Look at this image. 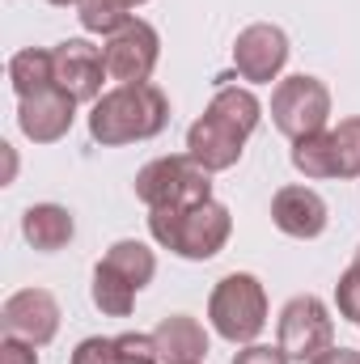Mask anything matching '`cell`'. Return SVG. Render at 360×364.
Returning a JSON list of instances; mask_svg holds the SVG:
<instances>
[{"instance_id":"52a82bcc","label":"cell","mask_w":360,"mask_h":364,"mask_svg":"<svg viewBox=\"0 0 360 364\" xmlns=\"http://www.w3.org/2000/svg\"><path fill=\"white\" fill-rule=\"evenodd\" d=\"M102 55H106L110 81H119V85H144L153 77L157 60H162V38H157V30L149 21L132 17V26H123L119 34L106 38Z\"/></svg>"},{"instance_id":"f546056e","label":"cell","mask_w":360,"mask_h":364,"mask_svg":"<svg viewBox=\"0 0 360 364\" xmlns=\"http://www.w3.org/2000/svg\"><path fill=\"white\" fill-rule=\"evenodd\" d=\"M352 267H356V272H360V250H356V259H352Z\"/></svg>"},{"instance_id":"484cf974","label":"cell","mask_w":360,"mask_h":364,"mask_svg":"<svg viewBox=\"0 0 360 364\" xmlns=\"http://www.w3.org/2000/svg\"><path fill=\"white\" fill-rule=\"evenodd\" d=\"M233 364H292V360H288V352H284L280 343H275V348H271V343H246V348L233 356Z\"/></svg>"},{"instance_id":"d6986e66","label":"cell","mask_w":360,"mask_h":364,"mask_svg":"<svg viewBox=\"0 0 360 364\" xmlns=\"http://www.w3.org/2000/svg\"><path fill=\"white\" fill-rule=\"evenodd\" d=\"M208 110H212L216 119L233 123V127L246 132V136H250V132L259 127V119H263V102H259L250 90H238V85H221V90L212 93Z\"/></svg>"},{"instance_id":"5bb4252c","label":"cell","mask_w":360,"mask_h":364,"mask_svg":"<svg viewBox=\"0 0 360 364\" xmlns=\"http://www.w3.org/2000/svg\"><path fill=\"white\" fill-rule=\"evenodd\" d=\"M153 339H157L162 364H199L208 356V335H203V326H199L195 318H186V314L162 318L157 331H153Z\"/></svg>"},{"instance_id":"3957f363","label":"cell","mask_w":360,"mask_h":364,"mask_svg":"<svg viewBox=\"0 0 360 364\" xmlns=\"http://www.w3.org/2000/svg\"><path fill=\"white\" fill-rule=\"evenodd\" d=\"M208 318H212V331L229 343H255L268 326V292L263 284L250 272H233L225 275L212 296H208Z\"/></svg>"},{"instance_id":"30bf717a","label":"cell","mask_w":360,"mask_h":364,"mask_svg":"<svg viewBox=\"0 0 360 364\" xmlns=\"http://www.w3.org/2000/svg\"><path fill=\"white\" fill-rule=\"evenodd\" d=\"M0 326L4 335H17L34 348L51 343L55 331H60V301L47 292V288H21L4 301L0 309Z\"/></svg>"},{"instance_id":"2e32d148","label":"cell","mask_w":360,"mask_h":364,"mask_svg":"<svg viewBox=\"0 0 360 364\" xmlns=\"http://www.w3.org/2000/svg\"><path fill=\"white\" fill-rule=\"evenodd\" d=\"M9 81L17 97H34V93L51 90L55 85V55L43 51V47H26L9 60Z\"/></svg>"},{"instance_id":"ac0fdd59","label":"cell","mask_w":360,"mask_h":364,"mask_svg":"<svg viewBox=\"0 0 360 364\" xmlns=\"http://www.w3.org/2000/svg\"><path fill=\"white\" fill-rule=\"evenodd\" d=\"M292 170L305 174V178H339L331 132H314L305 140H292Z\"/></svg>"},{"instance_id":"7402d4cb","label":"cell","mask_w":360,"mask_h":364,"mask_svg":"<svg viewBox=\"0 0 360 364\" xmlns=\"http://www.w3.org/2000/svg\"><path fill=\"white\" fill-rule=\"evenodd\" d=\"M331 140H335L339 178H360V114L339 119V127L331 132Z\"/></svg>"},{"instance_id":"4dcf8cb0","label":"cell","mask_w":360,"mask_h":364,"mask_svg":"<svg viewBox=\"0 0 360 364\" xmlns=\"http://www.w3.org/2000/svg\"><path fill=\"white\" fill-rule=\"evenodd\" d=\"M127 4H149V0H127Z\"/></svg>"},{"instance_id":"4316f807","label":"cell","mask_w":360,"mask_h":364,"mask_svg":"<svg viewBox=\"0 0 360 364\" xmlns=\"http://www.w3.org/2000/svg\"><path fill=\"white\" fill-rule=\"evenodd\" d=\"M0 364H38V352H34V343H26L17 335H4L0 339Z\"/></svg>"},{"instance_id":"9c48e42d","label":"cell","mask_w":360,"mask_h":364,"mask_svg":"<svg viewBox=\"0 0 360 364\" xmlns=\"http://www.w3.org/2000/svg\"><path fill=\"white\" fill-rule=\"evenodd\" d=\"M51 55H55V85L68 97H77V102L102 97V81L110 77L102 47H93L90 38H64L60 47H51Z\"/></svg>"},{"instance_id":"603a6c76","label":"cell","mask_w":360,"mask_h":364,"mask_svg":"<svg viewBox=\"0 0 360 364\" xmlns=\"http://www.w3.org/2000/svg\"><path fill=\"white\" fill-rule=\"evenodd\" d=\"M119 348V364H162V352H157V339L153 335H140V331H127L115 339Z\"/></svg>"},{"instance_id":"d4e9b609","label":"cell","mask_w":360,"mask_h":364,"mask_svg":"<svg viewBox=\"0 0 360 364\" xmlns=\"http://www.w3.org/2000/svg\"><path fill=\"white\" fill-rule=\"evenodd\" d=\"M73 364H119V348H115V339H102V335L81 339L73 352Z\"/></svg>"},{"instance_id":"8fae6325","label":"cell","mask_w":360,"mask_h":364,"mask_svg":"<svg viewBox=\"0 0 360 364\" xmlns=\"http://www.w3.org/2000/svg\"><path fill=\"white\" fill-rule=\"evenodd\" d=\"M246 132H238L233 123L216 119L212 110H203L191 127H186V153L208 170V174H221V170H233L242 161V149H246Z\"/></svg>"},{"instance_id":"8992f818","label":"cell","mask_w":360,"mask_h":364,"mask_svg":"<svg viewBox=\"0 0 360 364\" xmlns=\"http://www.w3.org/2000/svg\"><path fill=\"white\" fill-rule=\"evenodd\" d=\"M275 343L288 352V360L314 364L322 352L335 348V322L327 314V305L318 296H292L280 309V326H275Z\"/></svg>"},{"instance_id":"7a4b0ae2","label":"cell","mask_w":360,"mask_h":364,"mask_svg":"<svg viewBox=\"0 0 360 364\" xmlns=\"http://www.w3.org/2000/svg\"><path fill=\"white\" fill-rule=\"evenodd\" d=\"M149 233L157 246L174 250L179 259L203 263L225 250V242L233 233V216L216 199H203L191 208H149Z\"/></svg>"},{"instance_id":"277c9868","label":"cell","mask_w":360,"mask_h":364,"mask_svg":"<svg viewBox=\"0 0 360 364\" xmlns=\"http://www.w3.org/2000/svg\"><path fill=\"white\" fill-rule=\"evenodd\" d=\"M136 199L149 208H191L212 199V174L191 153L157 157L136 174Z\"/></svg>"},{"instance_id":"44dd1931","label":"cell","mask_w":360,"mask_h":364,"mask_svg":"<svg viewBox=\"0 0 360 364\" xmlns=\"http://www.w3.org/2000/svg\"><path fill=\"white\" fill-rule=\"evenodd\" d=\"M77 17L90 34H119L123 26H132V4L127 0H81Z\"/></svg>"},{"instance_id":"6da1fadb","label":"cell","mask_w":360,"mask_h":364,"mask_svg":"<svg viewBox=\"0 0 360 364\" xmlns=\"http://www.w3.org/2000/svg\"><path fill=\"white\" fill-rule=\"evenodd\" d=\"M166 123H170V102L153 81H144V85H115V90L102 93L90 110V136L102 149L153 140L157 132H166Z\"/></svg>"},{"instance_id":"ba28073f","label":"cell","mask_w":360,"mask_h":364,"mask_svg":"<svg viewBox=\"0 0 360 364\" xmlns=\"http://www.w3.org/2000/svg\"><path fill=\"white\" fill-rule=\"evenodd\" d=\"M288 34L280 30V26H268V21H255V26H246L242 34H238V43H233V68H238V77L242 81H250V85H271V81H280V73H284V64H288Z\"/></svg>"},{"instance_id":"ffe728a7","label":"cell","mask_w":360,"mask_h":364,"mask_svg":"<svg viewBox=\"0 0 360 364\" xmlns=\"http://www.w3.org/2000/svg\"><path fill=\"white\" fill-rule=\"evenodd\" d=\"M90 292H93V305H97L106 318H127L132 305H136V288H132L119 272H110L106 263L93 267V288Z\"/></svg>"},{"instance_id":"4fadbf2b","label":"cell","mask_w":360,"mask_h":364,"mask_svg":"<svg viewBox=\"0 0 360 364\" xmlns=\"http://www.w3.org/2000/svg\"><path fill=\"white\" fill-rule=\"evenodd\" d=\"M327 203L318 191L309 186H280L271 195V225L284 233V237H297V242H314L322 237L327 229Z\"/></svg>"},{"instance_id":"9a60e30c","label":"cell","mask_w":360,"mask_h":364,"mask_svg":"<svg viewBox=\"0 0 360 364\" xmlns=\"http://www.w3.org/2000/svg\"><path fill=\"white\" fill-rule=\"evenodd\" d=\"M21 233H26V242H30L34 250L55 255V250H64V246L73 242L77 220H73V212L60 208V203H34V208H26V216H21Z\"/></svg>"},{"instance_id":"f1b7e54d","label":"cell","mask_w":360,"mask_h":364,"mask_svg":"<svg viewBox=\"0 0 360 364\" xmlns=\"http://www.w3.org/2000/svg\"><path fill=\"white\" fill-rule=\"evenodd\" d=\"M47 4H55V9H68V4H81V0H47Z\"/></svg>"},{"instance_id":"e0dca14e","label":"cell","mask_w":360,"mask_h":364,"mask_svg":"<svg viewBox=\"0 0 360 364\" xmlns=\"http://www.w3.org/2000/svg\"><path fill=\"white\" fill-rule=\"evenodd\" d=\"M110 272H119L136 292L157 275V259H153V250L144 246V242H136V237H123V242H115L110 250H106V259H102Z\"/></svg>"},{"instance_id":"cb8c5ba5","label":"cell","mask_w":360,"mask_h":364,"mask_svg":"<svg viewBox=\"0 0 360 364\" xmlns=\"http://www.w3.org/2000/svg\"><path fill=\"white\" fill-rule=\"evenodd\" d=\"M335 305H339V318H348V322L360 326V272L356 267H348V272L339 275V284H335Z\"/></svg>"},{"instance_id":"5b68a950","label":"cell","mask_w":360,"mask_h":364,"mask_svg":"<svg viewBox=\"0 0 360 364\" xmlns=\"http://www.w3.org/2000/svg\"><path fill=\"white\" fill-rule=\"evenodd\" d=\"M331 119V90L318 77H284L271 90V123L288 140H305L314 132H327Z\"/></svg>"},{"instance_id":"7c38bea8","label":"cell","mask_w":360,"mask_h":364,"mask_svg":"<svg viewBox=\"0 0 360 364\" xmlns=\"http://www.w3.org/2000/svg\"><path fill=\"white\" fill-rule=\"evenodd\" d=\"M73 119H77V97H68L60 85L34 93V97H21V106H17V127L34 144L64 140L73 132Z\"/></svg>"},{"instance_id":"83f0119b","label":"cell","mask_w":360,"mask_h":364,"mask_svg":"<svg viewBox=\"0 0 360 364\" xmlns=\"http://www.w3.org/2000/svg\"><path fill=\"white\" fill-rule=\"evenodd\" d=\"M314 364H360V352H352V348H331V352H322Z\"/></svg>"}]
</instances>
